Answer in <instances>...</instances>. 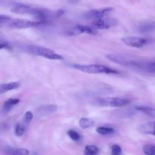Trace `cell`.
I'll return each mask as SVG.
<instances>
[{
    "instance_id": "obj_1",
    "label": "cell",
    "mask_w": 155,
    "mask_h": 155,
    "mask_svg": "<svg viewBox=\"0 0 155 155\" xmlns=\"http://www.w3.org/2000/svg\"><path fill=\"white\" fill-rule=\"evenodd\" d=\"M22 50L25 53H29V54H33L35 56H42V57L48 59H51V60H62L64 57L58 53H55L53 50L50 49L46 48V47L39 46H24L21 47Z\"/></svg>"
},
{
    "instance_id": "obj_2",
    "label": "cell",
    "mask_w": 155,
    "mask_h": 155,
    "mask_svg": "<svg viewBox=\"0 0 155 155\" xmlns=\"http://www.w3.org/2000/svg\"><path fill=\"white\" fill-rule=\"evenodd\" d=\"M71 66L75 69L88 74H118L117 70L101 65H83V64H72Z\"/></svg>"
},
{
    "instance_id": "obj_3",
    "label": "cell",
    "mask_w": 155,
    "mask_h": 155,
    "mask_svg": "<svg viewBox=\"0 0 155 155\" xmlns=\"http://www.w3.org/2000/svg\"><path fill=\"white\" fill-rule=\"evenodd\" d=\"M129 103L130 101L128 100L120 97L97 98L92 102V103L97 106H107V107H123Z\"/></svg>"
},
{
    "instance_id": "obj_4",
    "label": "cell",
    "mask_w": 155,
    "mask_h": 155,
    "mask_svg": "<svg viewBox=\"0 0 155 155\" xmlns=\"http://www.w3.org/2000/svg\"><path fill=\"white\" fill-rule=\"evenodd\" d=\"M43 24L41 21H29L24 19H11L7 23V26L10 28L14 29H26L29 27H36L38 25Z\"/></svg>"
},
{
    "instance_id": "obj_5",
    "label": "cell",
    "mask_w": 155,
    "mask_h": 155,
    "mask_svg": "<svg viewBox=\"0 0 155 155\" xmlns=\"http://www.w3.org/2000/svg\"><path fill=\"white\" fill-rule=\"evenodd\" d=\"M112 10H113L112 8H104V9L90 10L84 14V18L89 20H93V21L101 19V18H104V17L110 13Z\"/></svg>"
},
{
    "instance_id": "obj_6",
    "label": "cell",
    "mask_w": 155,
    "mask_h": 155,
    "mask_svg": "<svg viewBox=\"0 0 155 155\" xmlns=\"http://www.w3.org/2000/svg\"><path fill=\"white\" fill-rule=\"evenodd\" d=\"M122 41L126 45L135 48H142L148 43V40L145 38L138 37V36H125L122 38Z\"/></svg>"
},
{
    "instance_id": "obj_7",
    "label": "cell",
    "mask_w": 155,
    "mask_h": 155,
    "mask_svg": "<svg viewBox=\"0 0 155 155\" xmlns=\"http://www.w3.org/2000/svg\"><path fill=\"white\" fill-rule=\"evenodd\" d=\"M39 11V9H36V8L23 4L16 5L12 9V12L13 13L20 14V15H31L33 16L36 15Z\"/></svg>"
},
{
    "instance_id": "obj_8",
    "label": "cell",
    "mask_w": 155,
    "mask_h": 155,
    "mask_svg": "<svg viewBox=\"0 0 155 155\" xmlns=\"http://www.w3.org/2000/svg\"><path fill=\"white\" fill-rule=\"evenodd\" d=\"M68 34L71 35H78L81 33H89V34H95V32L92 28L89 26L86 25H77L74 27L73 29H71L68 32Z\"/></svg>"
},
{
    "instance_id": "obj_9",
    "label": "cell",
    "mask_w": 155,
    "mask_h": 155,
    "mask_svg": "<svg viewBox=\"0 0 155 155\" xmlns=\"http://www.w3.org/2000/svg\"><path fill=\"white\" fill-rule=\"evenodd\" d=\"M3 152L6 155H29L30 152L27 149L21 147H13L5 146L2 149Z\"/></svg>"
},
{
    "instance_id": "obj_10",
    "label": "cell",
    "mask_w": 155,
    "mask_h": 155,
    "mask_svg": "<svg viewBox=\"0 0 155 155\" xmlns=\"http://www.w3.org/2000/svg\"><path fill=\"white\" fill-rule=\"evenodd\" d=\"M58 110V106L54 104H45L39 106L36 109V112L38 115L41 116L48 115L51 113H54Z\"/></svg>"
},
{
    "instance_id": "obj_11",
    "label": "cell",
    "mask_w": 155,
    "mask_h": 155,
    "mask_svg": "<svg viewBox=\"0 0 155 155\" xmlns=\"http://www.w3.org/2000/svg\"><path fill=\"white\" fill-rule=\"evenodd\" d=\"M116 24L115 23L114 20H106L104 18H101V19L95 20L92 22V24L95 27V28L96 29H100V30H102V29H107L109 27H112L113 25Z\"/></svg>"
},
{
    "instance_id": "obj_12",
    "label": "cell",
    "mask_w": 155,
    "mask_h": 155,
    "mask_svg": "<svg viewBox=\"0 0 155 155\" xmlns=\"http://www.w3.org/2000/svg\"><path fill=\"white\" fill-rule=\"evenodd\" d=\"M138 130L141 133L155 135V122H148L143 123L138 127Z\"/></svg>"
},
{
    "instance_id": "obj_13",
    "label": "cell",
    "mask_w": 155,
    "mask_h": 155,
    "mask_svg": "<svg viewBox=\"0 0 155 155\" xmlns=\"http://www.w3.org/2000/svg\"><path fill=\"white\" fill-rule=\"evenodd\" d=\"M138 30L142 33H148L155 30V21H145L139 24Z\"/></svg>"
},
{
    "instance_id": "obj_14",
    "label": "cell",
    "mask_w": 155,
    "mask_h": 155,
    "mask_svg": "<svg viewBox=\"0 0 155 155\" xmlns=\"http://www.w3.org/2000/svg\"><path fill=\"white\" fill-rule=\"evenodd\" d=\"M140 71L149 73V74L155 73V59H145V62L141 68Z\"/></svg>"
},
{
    "instance_id": "obj_15",
    "label": "cell",
    "mask_w": 155,
    "mask_h": 155,
    "mask_svg": "<svg viewBox=\"0 0 155 155\" xmlns=\"http://www.w3.org/2000/svg\"><path fill=\"white\" fill-rule=\"evenodd\" d=\"M19 99L11 98L7 100L4 103H3L2 108V113L4 114V115L8 114L11 110H12V109L15 106V105L19 103Z\"/></svg>"
},
{
    "instance_id": "obj_16",
    "label": "cell",
    "mask_w": 155,
    "mask_h": 155,
    "mask_svg": "<svg viewBox=\"0 0 155 155\" xmlns=\"http://www.w3.org/2000/svg\"><path fill=\"white\" fill-rule=\"evenodd\" d=\"M20 87V83L17 81L8 82V83H2L0 85V93L4 94L8 91L15 90Z\"/></svg>"
},
{
    "instance_id": "obj_17",
    "label": "cell",
    "mask_w": 155,
    "mask_h": 155,
    "mask_svg": "<svg viewBox=\"0 0 155 155\" xmlns=\"http://www.w3.org/2000/svg\"><path fill=\"white\" fill-rule=\"evenodd\" d=\"M135 108H136V109L143 112V113L151 115V116H155V108L147 106H137Z\"/></svg>"
},
{
    "instance_id": "obj_18",
    "label": "cell",
    "mask_w": 155,
    "mask_h": 155,
    "mask_svg": "<svg viewBox=\"0 0 155 155\" xmlns=\"http://www.w3.org/2000/svg\"><path fill=\"white\" fill-rule=\"evenodd\" d=\"M99 148L95 145H86L85 147L84 154L85 155H98L99 153Z\"/></svg>"
},
{
    "instance_id": "obj_19",
    "label": "cell",
    "mask_w": 155,
    "mask_h": 155,
    "mask_svg": "<svg viewBox=\"0 0 155 155\" xmlns=\"http://www.w3.org/2000/svg\"><path fill=\"white\" fill-rule=\"evenodd\" d=\"M79 124H80V126L82 129H86L92 127L95 124V122H94V120L89 118H81L80 122H79Z\"/></svg>"
},
{
    "instance_id": "obj_20",
    "label": "cell",
    "mask_w": 155,
    "mask_h": 155,
    "mask_svg": "<svg viewBox=\"0 0 155 155\" xmlns=\"http://www.w3.org/2000/svg\"><path fill=\"white\" fill-rule=\"evenodd\" d=\"M96 132H98L99 135H107L113 133V132H114V129L113 128L110 127H103V126H101V127L97 128Z\"/></svg>"
},
{
    "instance_id": "obj_21",
    "label": "cell",
    "mask_w": 155,
    "mask_h": 155,
    "mask_svg": "<svg viewBox=\"0 0 155 155\" xmlns=\"http://www.w3.org/2000/svg\"><path fill=\"white\" fill-rule=\"evenodd\" d=\"M143 152L145 155H155V145L146 144L144 146Z\"/></svg>"
},
{
    "instance_id": "obj_22",
    "label": "cell",
    "mask_w": 155,
    "mask_h": 155,
    "mask_svg": "<svg viewBox=\"0 0 155 155\" xmlns=\"http://www.w3.org/2000/svg\"><path fill=\"white\" fill-rule=\"evenodd\" d=\"M25 132V125H23L21 123H18L15 126V132L17 136H22Z\"/></svg>"
},
{
    "instance_id": "obj_23",
    "label": "cell",
    "mask_w": 155,
    "mask_h": 155,
    "mask_svg": "<svg viewBox=\"0 0 155 155\" xmlns=\"http://www.w3.org/2000/svg\"><path fill=\"white\" fill-rule=\"evenodd\" d=\"M68 136H69L70 138L73 140V141H80V138H81V136H80V134L74 130L68 131Z\"/></svg>"
},
{
    "instance_id": "obj_24",
    "label": "cell",
    "mask_w": 155,
    "mask_h": 155,
    "mask_svg": "<svg viewBox=\"0 0 155 155\" xmlns=\"http://www.w3.org/2000/svg\"><path fill=\"white\" fill-rule=\"evenodd\" d=\"M122 148L118 144H114L111 146V155H121Z\"/></svg>"
},
{
    "instance_id": "obj_25",
    "label": "cell",
    "mask_w": 155,
    "mask_h": 155,
    "mask_svg": "<svg viewBox=\"0 0 155 155\" xmlns=\"http://www.w3.org/2000/svg\"><path fill=\"white\" fill-rule=\"evenodd\" d=\"M33 112H30V111H27V112H26L25 114H24V124L28 125L29 123L31 122V120L33 119Z\"/></svg>"
},
{
    "instance_id": "obj_26",
    "label": "cell",
    "mask_w": 155,
    "mask_h": 155,
    "mask_svg": "<svg viewBox=\"0 0 155 155\" xmlns=\"http://www.w3.org/2000/svg\"><path fill=\"white\" fill-rule=\"evenodd\" d=\"M11 19H12V18L9 16H6V15H0V24H1V25H3V24H6Z\"/></svg>"
},
{
    "instance_id": "obj_27",
    "label": "cell",
    "mask_w": 155,
    "mask_h": 155,
    "mask_svg": "<svg viewBox=\"0 0 155 155\" xmlns=\"http://www.w3.org/2000/svg\"><path fill=\"white\" fill-rule=\"evenodd\" d=\"M10 47V44H9L8 41L4 40L2 39L0 40V49L1 50H2V49H9Z\"/></svg>"
},
{
    "instance_id": "obj_28",
    "label": "cell",
    "mask_w": 155,
    "mask_h": 155,
    "mask_svg": "<svg viewBox=\"0 0 155 155\" xmlns=\"http://www.w3.org/2000/svg\"><path fill=\"white\" fill-rule=\"evenodd\" d=\"M63 14H64V10H58L55 13V15H56V17H57V18H58V17L61 16Z\"/></svg>"
}]
</instances>
